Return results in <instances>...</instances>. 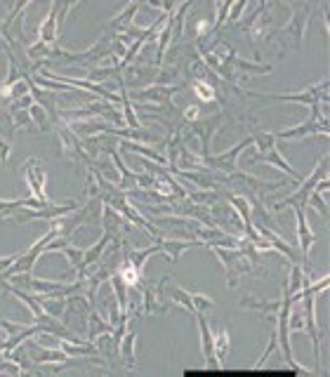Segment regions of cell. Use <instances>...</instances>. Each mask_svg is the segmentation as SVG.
I'll return each instance as SVG.
<instances>
[{
    "label": "cell",
    "instance_id": "12",
    "mask_svg": "<svg viewBox=\"0 0 330 377\" xmlns=\"http://www.w3.org/2000/svg\"><path fill=\"white\" fill-rule=\"evenodd\" d=\"M312 203H314V205H316V210H318V213H321V215H323V217H328V210H325V203L321 201V198H318V191H316V194H312Z\"/></svg>",
    "mask_w": 330,
    "mask_h": 377
},
{
    "label": "cell",
    "instance_id": "7",
    "mask_svg": "<svg viewBox=\"0 0 330 377\" xmlns=\"http://www.w3.org/2000/svg\"><path fill=\"white\" fill-rule=\"evenodd\" d=\"M213 344H215V356L222 359L226 351H229V333L224 328L217 330V337H213Z\"/></svg>",
    "mask_w": 330,
    "mask_h": 377
},
{
    "label": "cell",
    "instance_id": "6",
    "mask_svg": "<svg viewBox=\"0 0 330 377\" xmlns=\"http://www.w3.org/2000/svg\"><path fill=\"white\" fill-rule=\"evenodd\" d=\"M260 233H262L264 238H269V241H271V245H274L276 250H281V252H283V255H286V257H290V260H295V250L290 248V243H286V241H281V238L276 236L274 231H269V229H264V226H262V229H260Z\"/></svg>",
    "mask_w": 330,
    "mask_h": 377
},
{
    "label": "cell",
    "instance_id": "2",
    "mask_svg": "<svg viewBox=\"0 0 330 377\" xmlns=\"http://www.w3.org/2000/svg\"><path fill=\"white\" fill-rule=\"evenodd\" d=\"M295 213H297V233H300V241H302V260H307L309 255V248L314 243V231L307 226V217H304V207L302 205H295Z\"/></svg>",
    "mask_w": 330,
    "mask_h": 377
},
{
    "label": "cell",
    "instance_id": "4",
    "mask_svg": "<svg viewBox=\"0 0 330 377\" xmlns=\"http://www.w3.org/2000/svg\"><path fill=\"white\" fill-rule=\"evenodd\" d=\"M318 175H321V165H318L316 170H314V175H312V177H309V179H307V182H304V186H302V191H300V194L290 196V198H288V201H283L278 207H283V205H290V203H293V205H304L307 196L312 194V188L316 186V179H318Z\"/></svg>",
    "mask_w": 330,
    "mask_h": 377
},
{
    "label": "cell",
    "instance_id": "11",
    "mask_svg": "<svg viewBox=\"0 0 330 377\" xmlns=\"http://www.w3.org/2000/svg\"><path fill=\"white\" fill-rule=\"evenodd\" d=\"M132 344H135V335H128V337H125V342H123V349H121L123 359L128 361L130 365L135 363V354H132Z\"/></svg>",
    "mask_w": 330,
    "mask_h": 377
},
{
    "label": "cell",
    "instance_id": "9",
    "mask_svg": "<svg viewBox=\"0 0 330 377\" xmlns=\"http://www.w3.org/2000/svg\"><path fill=\"white\" fill-rule=\"evenodd\" d=\"M170 292H172V299H175V302L184 304L189 311H196V307H194V297H191V295H186V292H184L182 288H172Z\"/></svg>",
    "mask_w": 330,
    "mask_h": 377
},
{
    "label": "cell",
    "instance_id": "10",
    "mask_svg": "<svg viewBox=\"0 0 330 377\" xmlns=\"http://www.w3.org/2000/svg\"><path fill=\"white\" fill-rule=\"evenodd\" d=\"M194 92L196 95H198V97L203 99V102H210V99L215 97V92H213V87L210 85H205V83H203V80H194Z\"/></svg>",
    "mask_w": 330,
    "mask_h": 377
},
{
    "label": "cell",
    "instance_id": "1",
    "mask_svg": "<svg viewBox=\"0 0 330 377\" xmlns=\"http://www.w3.org/2000/svg\"><path fill=\"white\" fill-rule=\"evenodd\" d=\"M57 233V229H52V231L48 233V236L43 238V241H38L36 245H33V248L29 250V252H26L24 257H17V264H14L12 269H10V271H7V276H12V274H17V271H26V274H29L31 271V267H33V262L38 260V255H40V252H43V245L48 243V241H52V236H55Z\"/></svg>",
    "mask_w": 330,
    "mask_h": 377
},
{
    "label": "cell",
    "instance_id": "14",
    "mask_svg": "<svg viewBox=\"0 0 330 377\" xmlns=\"http://www.w3.org/2000/svg\"><path fill=\"white\" fill-rule=\"evenodd\" d=\"M196 113H198L196 109H189V111H186V118H196Z\"/></svg>",
    "mask_w": 330,
    "mask_h": 377
},
{
    "label": "cell",
    "instance_id": "8",
    "mask_svg": "<svg viewBox=\"0 0 330 377\" xmlns=\"http://www.w3.org/2000/svg\"><path fill=\"white\" fill-rule=\"evenodd\" d=\"M55 12H57V7H52V12L48 14L43 29H40V36H43V40H48V43L55 40Z\"/></svg>",
    "mask_w": 330,
    "mask_h": 377
},
{
    "label": "cell",
    "instance_id": "5",
    "mask_svg": "<svg viewBox=\"0 0 330 377\" xmlns=\"http://www.w3.org/2000/svg\"><path fill=\"white\" fill-rule=\"evenodd\" d=\"M255 160H264V163H274V165H278V168H281L283 172H288V175L297 177V172H295L293 168H290V165H288L286 160H283L281 156H278V151H276L274 146H271V149H269L267 153H262V156H255Z\"/></svg>",
    "mask_w": 330,
    "mask_h": 377
},
{
    "label": "cell",
    "instance_id": "13",
    "mask_svg": "<svg viewBox=\"0 0 330 377\" xmlns=\"http://www.w3.org/2000/svg\"><path fill=\"white\" fill-rule=\"evenodd\" d=\"M5 158H7V144L0 142V160H5Z\"/></svg>",
    "mask_w": 330,
    "mask_h": 377
},
{
    "label": "cell",
    "instance_id": "3",
    "mask_svg": "<svg viewBox=\"0 0 330 377\" xmlns=\"http://www.w3.org/2000/svg\"><path fill=\"white\" fill-rule=\"evenodd\" d=\"M198 323H201V337H203V354H205V361L215 368H220V361L215 356V344H213V333L208 330V323L203 318V314L198 311Z\"/></svg>",
    "mask_w": 330,
    "mask_h": 377
}]
</instances>
